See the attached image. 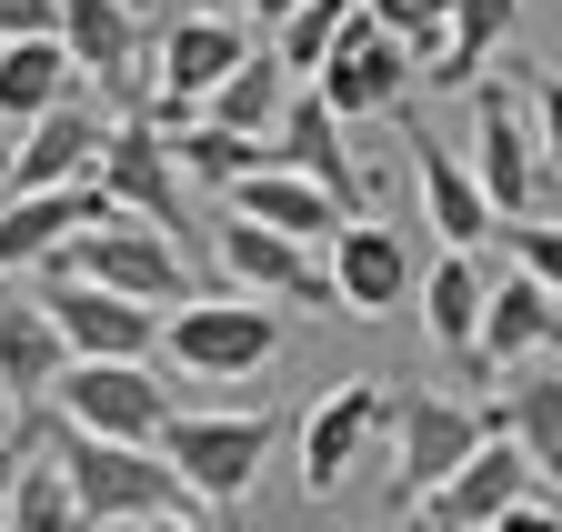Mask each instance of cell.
Listing matches in <instances>:
<instances>
[{"instance_id":"8fae6325","label":"cell","mask_w":562,"mask_h":532,"mask_svg":"<svg viewBox=\"0 0 562 532\" xmlns=\"http://www.w3.org/2000/svg\"><path fill=\"white\" fill-rule=\"evenodd\" d=\"M382 432H392V493L412 502V493H432L452 462L492 432V412H462L452 392H392V422Z\"/></svg>"},{"instance_id":"7402d4cb","label":"cell","mask_w":562,"mask_h":532,"mask_svg":"<svg viewBox=\"0 0 562 532\" xmlns=\"http://www.w3.org/2000/svg\"><path fill=\"white\" fill-rule=\"evenodd\" d=\"M492 432H513L522 442V462H532V483L542 493H562V372L532 352V362H513V382H503V403H492Z\"/></svg>"},{"instance_id":"4dcf8cb0","label":"cell","mask_w":562,"mask_h":532,"mask_svg":"<svg viewBox=\"0 0 562 532\" xmlns=\"http://www.w3.org/2000/svg\"><path fill=\"white\" fill-rule=\"evenodd\" d=\"M362 11L412 50V71H432L442 60V31H452V0H362Z\"/></svg>"},{"instance_id":"cb8c5ba5","label":"cell","mask_w":562,"mask_h":532,"mask_svg":"<svg viewBox=\"0 0 562 532\" xmlns=\"http://www.w3.org/2000/svg\"><path fill=\"white\" fill-rule=\"evenodd\" d=\"M50 372H60V331H50V312L21 302V292H0V392L31 412L41 392H50Z\"/></svg>"},{"instance_id":"d4e9b609","label":"cell","mask_w":562,"mask_h":532,"mask_svg":"<svg viewBox=\"0 0 562 532\" xmlns=\"http://www.w3.org/2000/svg\"><path fill=\"white\" fill-rule=\"evenodd\" d=\"M81 91V71H70V50L60 31H31V41H0V121H31L50 101Z\"/></svg>"},{"instance_id":"f35d334b","label":"cell","mask_w":562,"mask_h":532,"mask_svg":"<svg viewBox=\"0 0 562 532\" xmlns=\"http://www.w3.org/2000/svg\"><path fill=\"white\" fill-rule=\"evenodd\" d=\"M191 11H232V0H191Z\"/></svg>"},{"instance_id":"277c9868","label":"cell","mask_w":562,"mask_h":532,"mask_svg":"<svg viewBox=\"0 0 562 532\" xmlns=\"http://www.w3.org/2000/svg\"><path fill=\"white\" fill-rule=\"evenodd\" d=\"M41 403L70 432H111V442H161V422H171V392L151 382V362H91V352H60Z\"/></svg>"},{"instance_id":"5bb4252c","label":"cell","mask_w":562,"mask_h":532,"mask_svg":"<svg viewBox=\"0 0 562 532\" xmlns=\"http://www.w3.org/2000/svg\"><path fill=\"white\" fill-rule=\"evenodd\" d=\"M382 422H392V392H382V382H331L322 412L302 422V483H312V493H341V483L382 452Z\"/></svg>"},{"instance_id":"603a6c76","label":"cell","mask_w":562,"mask_h":532,"mask_svg":"<svg viewBox=\"0 0 562 532\" xmlns=\"http://www.w3.org/2000/svg\"><path fill=\"white\" fill-rule=\"evenodd\" d=\"M161 142H171V171L181 181H201V191H232L241 171H261V161H281L271 151V131H232V121H161Z\"/></svg>"},{"instance_id":"ffe728a7","label":"cell","mask_w":562,"mask_h":532,"mask_svg":"<svg viewBox=\"0 0 562 532\" xmlns=\"http://www.w3.org/2000/svg\"><path fill=\"white\" fill-rule=\"evenodd\" d=\"M101 111L70 91V101H50V111H31L21 121V151H11V191H41V181H91V161H101Z\"/></svg>"},{"instance_id":"83f0119b","label":"cell","mask_w":562,"mask_h":532,"mask_svg":"<svg viewBox=\"0 0 562 532\" xmlns=\"http://www.w3.org/2000/svg\"><path fill=\"white\" fill-rule=\"evenodd\" d=\"M281 101H292V71H281L271 50H241L232 71L211 81L201 121H232V131H271V121H281Z\"/></svg>"},{"instance_id":"7a4b0ae2","label":"cell","mask_w":562,"mask_h":532,"mask_svg":"<svg viewBox=\"0 0 562 532\" xmlns=\"http://www.w3.org/2000/svg\"><path fill=\"white\" fill-rule=\"evenodd\" d=\"M161 352L191 372V382H251L271 352H281V302H251V292H191L161 312Z\"/></svg>"},{"instance_id":"74e56055","label":"cell","mask_w":562,"mask_h":532,"mask_svg":"<svg viewBox=\"0 0 562 532\" xmlns=\"http://www.w3.org/2000/svg\"><path fill=\"white\" fill-rule=\"evenodd\" d=\"M0 422H21V403H11V392H0Z\"/></svg>"},{"instance_id":"8d00e7d4","label":"cell","mask_w":562,"mask_h":532,"mask_svg":"<svg viewBox=\"0 0 562 532\" xmlns=\"http://www.w3.org/2000/svg\"><path fill=\"white\" fill-rule=\"evenodd\" d=\"M241 11H251V21H281V11H292V0H241Z\"/></svg>"},{"instance_id":"30bf717a","label":"cell","mask_w":562,"mask_h":532,"mask_svg":"<svg viewBox=\"0 0 562 532\" xmlns=\"http://www.w3.org/2000/svg\"><path fill=\"white\" fill-rule=\"evenodd\" d=\"M241 50H251V41H241L232 11H181V21L151 41V121H191V111L211 101V81H222Z\"/></svg>"},{"instance_id":"2e32d148","label":"cell","mask_w":562,"mask_h":532,"mask_svg":"<svg viewBox=\"0 0 562 532\" xmlns=\"http://www.w3.org/2000/svg\"><path fill=\"white\" fill-rule=\"evenodd\" d=\"M402 151H412V181H422V212H432L442 251H472V241H492V202H482L472 161L442 142V131H432V121H402Z\"/></svg>"},{"instance_id":"7c38bea8","label":"cell","mask_w":562,"mask_h":532,"mask_svg":"<svg viewBox=\"0 0 562 532\" xmlns=\"http://www.w3.org/2000/svg\"><path fill=\"white\" fill-rule=\"evenodd\" d=\"M60 50H70V71L81 81H111L121 101H140L151 111V41H140V0H60Z\"/></svg>"},{"instance_id":"6da1fadb","label":"cell","mask_w":562,"mask_h":532,"mask_svg":"<svg viewBox=\"0 0 562 532\" xmlns=\"http://www.w3.org/2000/svg\"><path fill=\"white\" fill-rule=\"evenodd\" d=\"M50 462H60V493H70V512L81 522H151V512H181L191 493H181V473L161 462V442H111V432H70L60 422V442H41Z\"/></svg>"},{"instance_id":"8992f818","label":"cell","mask_w":562,"mask_h":532,"mask_svg":"<svg viewBox=\"0 0 562 532\" xmlns=\"http://www.w3.org/2000/svg\"><path fill=\"white\" fill-rule=\"evenodd\" d=\"M60 261H70L81 282H111V292H131V302H151V312L191 302V261H181V241L151 231V222H131V212L81 222V231L60 241Z\"/></svg>"},{"instance_id":"836d02e7","label":"cell","mask_w":562,"mask_h":532,"mask_svg":"<svg viewBox=\"0 0 562 532\" xmlns=\"http://www.w3.org/2000/svg\"><path fill=\"white\" fill-rule=\"evenodd\" d=\"M482 532H562V512H552L542 493H513V502H503V512H492Z\"/></svg>"},{"instance_id":"3957f363","label":"cell","mask_w":562,"mask_h":532,"mask_svg":"<svg viewBox=\"0 0 562 532\" xmlns=\"http://www.w3.org/2000/svg\"><path fill=\"white\" fill-rule=\"evenodd\" d=\"M271 442H281L271 412H171V422H161V462L181 473L191 502H241V493L261 483Z\"/></svg>"},{"instance_id":"52a82bcc","label":"cell","mask_w":562,"mask_h":532,"mask_svg":"<svg viewBox=\"0 0 562 532\" xmlns=\"http://www.w3.org/2000/svg\"><path fill=\"white\" fill-rule=\"evenodd\" d=\"M462 91H472V181H482L492 222H522V212L542 202V151H532V111H522V91H513V81H492V71H472Z\"/></svg>"},{"instance_id":"ba28073f","label":"cell","mask_w":562,"mask_h":532,"mask_svg":"<svg viewBox=\"0 0 562 532\" xmlns=\"http://www.w3.org/2000/svg\"><path fill=\"white\" fill-rule=\"evenodd\" d=\"M91 191L111 212L131 222H151V231H191V202H181V171H171V142H161V121L140 111V121H111L101 131V161H91Z\"/></svg>"},{"instance_id":"f546056e","label":"cell","mask_w":562,"mask_h":532,"mask_svg":"<svg viewBox=\"0 0 562 532\" xmlns=\"http://www.w3.org/2000/svg\"><path fill=\"white\" fill-rule=\"evenodd\" d=\"M0 532H91L81 512H70V493H60V462H50V452H31V462H21L11 502H0Z\"/></svg>"},{"instance_id":"e0dca14e","label":"cell","mask_w":562,"mask_h":532,"mask_svg":"<svg viewBox=\"0 0 562 532\" xmlns=\"http://www.w3.org/2000/svg\"><path fill=\"white\" fill-rule=\"evenodd\" d=\"M532 352H562V302L532 282V272H503L482 282V321H472V362L482 372H513Z\"/></svg>"},{"instance_id":"9a60e30c","label":"cell","mask_w":562,"mask_h":532,"mask_svg":"<svg viewBox=\"0 0 562 532\" xmlns=\"http://www.w3.org/2000/svg\"><path fill=\"white\" fill-rule=\"evenodd\" d=\"M331 292H341L351 321L402 312V302H412V251H402V231L372 222V212H351V222L331 231Z\"/></svg>"},{"instance_id":"e575fe53","label":"cell","mask_w":562,"mask_h":532,"mask_svg":"<svg viewBox=\"0 0 562 532\" xmlns=\"http://www.w3.org/2000/svg\"><path fill=\"white\" fill-rule=\"evenodd\" d=\"M50 21H60V0H0V41H31Z\"/></svg>"},{"instance_id":"ac0fdd59","label":"cell","mask_w":562,"mask_h":532,"mask_svg":"<svg viewBox=\"0 0 562 532\" xmlns=\"http://www.w3.org/2000/svg\"><path fill=\"white\" fill-rule=\"evenodd\" d=\"M341 131H351V121H341V111H331V101H322L312 81H292V101H281V121H271V151L292 161L302 181H322L341 212H362V171H351Z\"/></svg>"},{"instance_id":"d590c367","label":"cell","mask_w":562,"mask_h":532,"mask_svg":"<svg viewBox=\"0 0 562 532\" xmlns=\"http://www.w3.org/2000/svg\"><path fill=\"white\" fill-rule=\"evenodd\" d=\"M131 532H201L191 512H151V522H131Z\"/></svg>"},{"instance_id":"d6986e66","label":"cell","mask_w":562,"mask_h":532,"mask_svg":"<svg viewBox=\"0 0 562 532\" xmlns=\"http://www.w3.org/2000/svg\"><path fill=\"white\" fill-rule=\"evenodd\" d=\"M222 212H241V222H261V231H281V241H331L351 212L331 202L322 181H302L292 161H261V171H241L232 191H222Z\"/></svg>"},{"instance_id":"1f68e13d","label":"cell","mask_w":562,"mask_h":532,"mask_svg":"<svg viewBox=\"0 0 562 532\" xmlns=\"http://www.w3.org/2000/svg\"><path fill=\"white\" fill-rule=\"evenodd\" d=\"M492 231L513 241V272H532V282L562 302V222H532V212H522V222H492Z\"/></svg>"},{"instance_id":"f1b7e54d","label":"cell","mask_w":562,"mask_h":532,"mask_svg":"<svg viewBox=\"0 0 562 532\" xmlns=\"http://www.w3.org/2000/svg\"><path fill=\"white\" fill-rule=\"evenodd\" d=\"M351 11H362V0H292V11L271 21V60H281L292 81H312V71H322V50L351 31Z\"/></svg>"},{"instance_id":"d6a6232c","label":"cell","mask_w":562,"mask_h":532,"mask_svg":"<svg viewBox=\"0 0 562 532\" xmlns=\"http://www.w3.org/2000/svg\"><path fill=\"white\" fill-rule=\"evenodd\" d=\"M522 111H532V151H542V171H562V71H532Z\"/></svg>"},{"instance_id":"5b68a950","label":"cell","mask_w":562,"mask_h":532,"mask_svg":"<svg viewBox=\"0 0 562 532\" xmlns=\"http://www.w3.org/2000/svg\"><path fill=\"white\" fill-rule=\"evenodd\" d=\"M31 272H41V312H50V331H60V352L151 362V342H161V312H151V302H131V292H111V282H81L60 251L31 261Z\"/></svg>"},{"instance_id":"9c48e42d","label":"cell","mask_w":562,"mask_h":532,"mask_svg":"<svg viewBox=\"0 0 562 532\" xmlns=\"http://www.w3.org/2000/svg\"><path fill=\"white\" fill-rule=\"evenodd\" d=\"M211 261H222V282L251 292V302H302V312H341L331 292V261H312V241H281L241 212H222V241H211Z\"/></svg>"},{"instance_id":"4fadbf2b","label":"cell","mask_w":562,"mask_h":532,"mask_svg":"<svg viewBox=\"0 0 562 532\" xmlns=\"http://www.w3.org/2000/svg\"><path fill=\"white\" fill-rule=\"evenodd\" d=\"M312 91L341 111V121H372V111H402V91H412V50L372 21V11H351V31L322 50V71H312Z\"/></svg>"},{"instance_id":"484cf974","label":"cell","mask_w":562,"mask_h":532,"mask_svg":"<svg viewBox=\"0 0 562 532\" xmlns=\"http://www.w3.org/2000/svg\"><path fill=\"white\" fill-rule=\"evenodd\" d=\"M422 292V331H432V352L472 362V321H482V272H472V251H442L432 272H412Z\"/></svg>"},{"instance_id":"4316f807","label":"cell","mask_w":562,"mask_h":532,"mask_svg":"<svg viewBox=\"0 0 562 532\" xmlns=\"http://www.w3.org/2000/svg\"><path fill=\"white\" fill-rule=\"evenodd\" d=\"M522 31V0H452V31H442V60H432V71H422V81H432V91H462L472 71H482V60L492 50H503Z\"/></svg>"},{"instance_id":"44dd1931","label":"cell","mask_w":562,"mask_h":532,"mask_svg":"<svg viewBox=\"0 0 562 532\" xmlns=\"http://www.w3.org/2000/svg\"><path fill=\"white\" fill-rule=\"evenodd\" d=\"M111 202L91 181H41V191H11L0 202V272H31V261H50L81 222H101Z\"/></svg>"}]
</instances>
